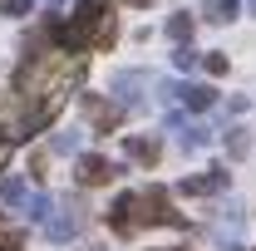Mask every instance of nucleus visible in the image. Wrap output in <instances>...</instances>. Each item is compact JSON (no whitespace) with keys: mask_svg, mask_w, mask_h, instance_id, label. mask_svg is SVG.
<instances>
[{"mask_svg":"<svg viewBox=\"0 0 256 251\" xmlns=\"http://www.w3.org/2000/svg\"><path fill=\"white\" fill-rule=\"evenodd\" d=\"M138 226H182V217L172 212L162 188H143L138 192Z\"/></svg>","mask_w":256,"mask_h":251,"instance_id":"obj_1","label":"nucleus"},{"mask_svg":"<svg viewBox=\"0 0 256 251\" xmlns=\"http://www.w3.org/2000/svg\"><path fill=\"white\" fill-rule=\"evenodd\" d=\"M118 172H124V168H118L114 158H104V153H79V158H74V178H79V188H108Z\"/></svg>","mask_w":256,"mask_h":251,"instance_id":"obj_2","label":"nucleus"},{"mask_svg":"<svg viewBox=\"0 0 256 251\" xmlns=\"http://www.w3.org/2000/svg\"><path fill=\"white\" fill-rule=\"evenodd\" d=\"M148 84H153L148 69H118V74L108 79V94L118 98V108H138L143 94H148Z\"/></svg>","mask_w":256,"mask_h":251,"instance_id":"obj_3","label":"nucleus"},{"mask_svg":"<svg viewBox=\"0 0 256 251\" xmlns=\"http://www.w3.org/2000/svg\"><path fill=\"white\" fill-rule=\"evenodd\" d=\"M79 226H84L79 202H64L60 212H50V217H44V236H50L54 246H64V242H74V236H79Z\"/></svg>","mask_w":256,"mask_h":251,"instance_id":"obj_4","label":"nucleus"},{"mask_svg":"<svg viewBox=\"0 0 256 251\" xmlns=\"http://www.w3.org/2000/svg\"><path fill=\"white\" fill-rule=\"evenodd\" d=\"M60 108H64V89H50V94H40V104L25 114V128H20V138H30V133H40V128H50L54 118H60Z\"/></svg>","mask_w":256,"mask_h":251,"instance_id":"obj_5","label":"nucleus"},{"mask_svg":"<svg viewBox=\"0 0 256 251\" xmlns=\"http://www.w3.org/2000/svg\"><path fill=\"white\" fill-rule=\"evenodd\" d=\"M108 226H114L118 236H133V232H138V192H118V197H114Z\"/></svg>","mask_w":256,"mask_h":251,"instance_id":"obj_6","label":"nucleus"},{"mask_svg":"<svg viewBox=\"0 0 256 251\" xmlns=\"http://www.w3.org/2000/svg\"><path fill=\"white\" fill-rule=\"evenodd\" d=\"M226 182H232L226 168H207V172H197V178H182L178 192H188V197H212V192H226Z\"/></svg>","mask_w":256,"mask_h":251,"instance_id":"obj_7","label":"nucleus"},{"mask_svg":"<svg viewBox=\"0 0 256 251\" xmlns=\"http://www.w3.org/2000/svg\"><path fill=\"white\" fill-rule=\"evenodd\" d=\"M79 104H84V114H89V124H94L98 133H114L118 118H124V108H118V104H104L98 94H79Z\"/></svg>","mask_w":256,"mask_h":251,"instance_id":"obj_8","label":"nucleus"},{"mask_svg":"<svg viewBox=\"0 0 256 251\" xmlns=\"http://www.w3.org/2000/svg\"><path fill=\"white\" fill-rule=\"evenodd\" d=\"M168 128L178 133V148H182V153H202V148L212 143V133H207L202 124H188V118H178V114L168 118Z\"/></svg>","mask_w":256,"mask_h":251,"instance_id":"obj_9","label":"nucleus"},{"mask_svg":"<svg viewBox=\"0 0 256 251\" xmlns=\"http://www.w3.org/2000/svg\"><path fill=\"white\" fill-rule=\"evenodd\" d=\"M168 94L178 98L182 108H192V114H207V108L217 104V94H212L207 84H168Z\"/></svg>","mask_w":256,"mask_h":251,"instance_id":"obj_10","label":"nucleus"},{"mask_svg":"<svg viewBox=\"0 0 256 251\" xmlns=\"http://www.w3.org/2000/svg\"><path fill=\"white\" fill-rule=\"evenodd\" d=\"M124 153L133 158V162H143V168H153V162L162 158V143L153 138V133H128V138H124Z\"/></svg>","mask_w":256,"mask_h":251,"instance_id":"obj_11","label":"nucleus"},{"mask_svg":"<svg viewBox=\"0 0 256 251\" xmlns=\"http://www.w3.org/2000/svg\"><path fill=\"white\" fill-rule=\"evenodd\" d=\"M50 148H54V153H64V158H69V153L79 158V153H84V128H54Z\"/></svg>","mask_w":256,"mask_h":251,"instance_id":"obj_12","label":"nucleus"},{"mask_svg":"<svg viewBox=\"0 0 256 251\" xmlns=\"http://www.w3.org/2000/svg\"><path fill=\"white\" fill-rule=\"evenodd\" d=\"M236 10H242L236 0H207V5H202V15H207L212 25H226V20H236Z\"/></svg>","mask_w":256,"mask_h":251,"instance_id":"obj_13","label":"nucleus"},{"mask_svg":"<svg viewBox=\"0 0 256 251\" xmlns=\"http://www.w3.org/2000/svg\"><path fill=\"white\" fill-rule=\"evenodd\" d=\"M50 212H54V202H50L44 192H34V197H25V217H30V222H44Z\"/></svg>","mask_w":256,"mask_h":251,"instance_id":"obj_14","label":"nucleus"},{"mask_svg":"<svg viewBox=\"0 0 256 251\" xmlns=\"http://www.w3.org/2000/svg\"><path fill=\"white\" fill-rule=\"evenodd\" d=\"M168 34H172L178 44H192V15H172V20H168Z\"/></svg>","mask_w":256,"mask_h":251,"instance_id":"obj_15","label":"nucleus"},{"mask_svg":"<svg viewBox=\"0 0 256 251\" xmlns=\"http://www.w3.org/2000/svg\"><path fill=\"white\" fill-rule=\"evenodd\" d=\"M30 192H25V182L20 178H0V202H25Z\"/></svg>","mask_w":256,"mask_h":251,"instance_id":"obj_16","label":"nucleus"},{"mask_svg":"<svg viewBox=\"0 0 256 251\" xmlns=\"http://www.w3.org/2000/svg\"><path fill=\"white\" fill-rule=\"evenodd\" d=\"M246 148H252V138H246L242 128H226V153H232V158H246Z\"/></svg>","mask_w":256,"mask_h":251,"instance_id":"obj_17","label":"nucleus"},{"mask_svg":"<svg viewBox=\"0 0 256 251\" xmlns=\"http://www.w3.org/2000/svg\"><path fill=\"white\" fill-rule=\"evenodd\" d=\"M172 64H178V69H192V64H202V54H197L192 44H178V54H172Z\"/></svg>","mask_w":256,"mask_h":251,"instance_id":"obj_18","label":"nucleus"},{"mask_svg":"<svg viewBox=\"0 0 256 251\" xmlns=\"http://www.w3.org/2000/svg\"><path fill=\"white\" fill-rule=\"evenodd\" d=\"M34 0H0V15H10V20H20L25 10H30Z\"/></svg>","mask_w":256,"mask_h":251,"instance_id":"obj_19","label":"nucleus"},{"mask_svg":"<svg viewBox=\"0 0 256 251\" xmlns=\"http://www.w3.org/2000/svg\"><path fill=\"white\" fill-rule=\"evenodd\" d=\"M202 69H207V74H217V79H222V74H226V54H202Z\"/></svg>","mask_w":256,"mask_h":251,"instance_id":"obj_20","label":"nucleus"},{"mask_svg":"<svg viewBox=\"0 0 256 251\" xmlns=\"http://www.w3.org/2000/svg\"><path fill=\"white\" fill-rule=\"evenodd\" d=\"M0 251H20V236H0Z\"/></svg>","mask_w":256,"mask_h":251,"instance_id":"obj_21","label":"nucleus"},{"mask_svg":"<svg viewBox=\"0 0 256 251\" xmlns=\"http://www.w3.org/2000/svg\"><path fill=\"white\" fill-rule=\"evenodd\" d=\"M148 251H182V246H148Z\"/></svg>","mask_w":256,"mask_h":251,"instance_id":"obj_22","label":"nucleus"},{"mask_svg":"<svg viewBox=\"0 0 256 251\" xmlns=\"http://www.w3.org/2000/svg\"><path fill=\"white\" fill-rule=\"evenodd\" d=\"M50 5H60V0H50Z\"/></svg>","mask_w":256,"mask_h":251,"instance_id":"obj_23","label":"nucleus"},{"mask_svg":"<svg viewBox=\"0 0 256 251\" xmlns=\"http://www.w3.org/2000/svg\"><path fill=\"white\" fill-rule=\"evenodd\" d=\"M252 10H256V0H252Z\"/></svg>","mask_w":256,"mask_h":251,"instance_id":"obj_24","label":"nucleus"}]
</instances>
